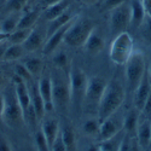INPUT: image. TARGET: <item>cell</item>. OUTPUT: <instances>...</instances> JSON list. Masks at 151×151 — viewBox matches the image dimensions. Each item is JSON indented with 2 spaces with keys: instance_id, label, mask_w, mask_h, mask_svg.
<instances>
[{
  "instance_id": "obj_45",
  "label": "cell",
  "mask_w": 151,
  "mask_h": 151,
  "mask_svg": "<svg viewBox=\"0 0 151 151\" xmlns=\"http://www.w3.org/2000/svg\"><path fill=\"white\" fill-rule=\"evenodd\" d=\"M81 1L85 4V5H93V4H96L98 0H81Z\"/></svg>"
},
{
  "instance_id": "obj_38",
  "label": "cell",
  "mask_w": 151,
  "mask_h": 151,
  "mask_svg": "<svg viewBox=\"0 0 151 151\" xmlns=\"http://www.w3.org/2000/svg\"><path fill=\"white\" fill-rule=\"evenodd\" d=\"M50 150H52V151H67V146L64 145V143H63L60 134H58V137L55 139V142H53V144H52V146Z\"/></svg>"
},
{
  "instance_id": "obj_40",
  "label": "cell",
  "mask_w": 151,
  "mask_h": 151,
  "mask_svg": "<svg viewBox=\"0 0 151 151\" xmlns=\"http://www.w3.org/2000/svg\"><path fill=\"white\" fill-rule=\"evenodd\" d=\"M142 114H144V116L146 119H151V94L147 98V102L144 106V109L142 110Z\"/></svg>"
},
{
  "instance_id": "obj_17",
  "label": "cell",
  "mask_w": 151,
  "mask_h": 151,
  "mask_svg": "<svg viewBox=\"0 0 151 151\" xmlns=\"http://www.w3.org/2000/svg\"><path fill=\"white\" fill-rule=\"evenodd\" d=\"M140 119V111L137 108H133L131 110H128L126 112V115L123 117L122 121V129L126 134L135 137V132H137V127L138 123H139Z\"/></svg>"
},
{
  "instance_id": "obj_33",
  "label": "cell",
  "mask_w": 151,
  "mask_h": 151,
  "mask_svg": "<svg viewBox=\"0 0 151 151\" xmlns=\"http://www.w3.org/2000/svg\"><path fill=\"white\" fill-rule=\"evenodd\" d=\"M53 64L58 70H63L68 64V56L64 51H58L53 56Z\"/></svg>"
},
{
  "instance_id": "obj_15",
  "label": "cell",
  "mask_w": 151,
  "mask_h": 151,
  "mask_svg": "<svg viewBox=\"0 0 151 151\" xmlns=\"http://www.w3.org/2000/svg\"><path fill=\"white\" fill-rule=\"evenodd\" d=\"M103 47H104V37L102 35V32L99 30V28L94 27L91 34L88 35V37H87L83 48L90 55H97L102 51Z\"/></svg>"
},
{
  "instance_id": "obj_1",
  "label": "cell",
  "mask_w": 151,
  "mask_h": 151,
  "mask_svg": "<svg viewBox=\"0 0 151 151\" xmlns=\"http://www.w3.org/2000/svg\"><path fill=\"white\" fill-rule=\"evenodd\" d=\"M124 98H126V93L121 83L116 81L108 82L98 105V110H97L98 120L102 122L103 120L114 115L123 104Z\"/></svg>"
},
{
  "instance_id": "obj_48",
  "label": "cell",
  "mask_w": 151,
  "mask_h": 151,
  "mask_svg": "<svg viewBox=\"0 0 151 151\" xmlns=\"http://www.w3.org/2000/svg\"><path fill=\"white\" fill-rule=\"evenodd\" d=\"M30 1H33V0H30Z\"/></svg>"
},
{
  "instance_id": "obj_8",
  "label": "cell",
  "mask_w": 151,
  "mask_h": 151,
  "mask_svg": "<svg viewBox=\"0 0 151 151\" xmlns=\"http://www.w3.org/2000/svg\"><path fill=\"white\" fill-rule=\"evenodd\" d=\"M131 27V7L129 4L123 3L122 5L111 10L110 14V33L116 36L123 32H127Z\"/></svg>"
},
{
  "instance_id": "obj_37",
  "label": "cell",
  "mask_w": 151,
  "mask_h": 151,
  "mask_svg": "<svg viewBox=\"0 0 151 151\" xmlns=\"http://www.w3.org/2000/svg\"><path fill=\"white\" fill-rule=\"evenodd\" d=\"M123 3H126V0H104L103 9L111 11L112 9H115V7L120 6V5H122Z\"/></svg>"
},
{
  "instance_id": "obj_41",
  "label": "cell",
  "mask_w": 151,
  "mask_h": 151,
  "mask_svg": "<svg viewBox=\"0 0 151 151\" xmlns=\"http://www.w3.org/2000/svg\"><path fill=\"white\" fill-rule=\"evenodd\" d=\"M4 106H5V98H4V94L3 93H0V122H3Z\"/></svg>"
},
{
  "instance_id": "obj_4",
  "label": "cell",
  "mask_w": 151,
  "mask_h": 151,
  "mask_svg": "<svg viewBox=\"0 0 151 151\" xmlns=\"http://www.w3.org/2000/svg\"><path fill=\"white\" fill-rule=\"evenodd\" d=\"M134 51L133 39L128 32L114 36L110 45V59L116 65H124Z\"/></svg>"
},
{
  "instance_id": "obj_22",
  "label": "cell",
  "mask_w": 151,
  "mask_h": 151,
  "mask_svg": "<svg viewBox=\"0 0 151 151\" xmlns=\"http://www.w3.org/2000/svg\"><path fill=\"white\" fill-rule=\"evenodd\" d=\"M71 21H73V16H71L70 12H68V11H65L64 14H62L60 16L56 17L55 19L48 21L50 23H48V27H47V30H46L47 35L50 36L51 34H53L56 30H58L59 28L67 26V24L70 23Z\"/></svg>"
},
{
  "instance_id": "obj_21",
  "label": "cell",
  "mask_w": 151,
  "mask_h": 151,
  "mask_svg": "<svg viewBox=\"0 0 151 151\" xmlns=\"http://www.w3.org/2000/svg\"><path fill=\"white\" fill-rule=\"evenodd\" d=\"M44 42V37L42 34L40 33V30H36V29H32L29 36L27 37V40L24 41L22 45L26 50V52H34L39 48Z\"/></svg>"
},
{
  "instance_id": "obj_24",
  "label": "cell",
  "mask_w": 151,
  "mask_h": 151,
  "mask_svg": "<svg viewBox=\"0 0 151 151\" xmlns=\"http://www.w3.org/2000/svg\"><path fill=\"white\" fill-rule=\"evenodd\" d=\"M24 53H26V50L22 44H11L10 46H7L3 59L6 62L18 60L24 56Z\"/></svg>"
},
{
  "instance_id": "obj_20",
  "label": "cell",
  "mask_w": 151,
  "mask_h": 151,
  "mask_svg": "<svg viewBox=\"0 0 151 151\" xmlns=\"http://www.w3.org/2000/svg\"><path fill=\"white\" fill-rule=\"evenodd\" d=\"M29 87V92H30V98H32V104L34 108V111L36 114L37 121H42L45 114H46V109H45V104H44V100L39 93V90H37V85L36 86H32L30 82L28 83Z\"/></svg>"
},
{
  "instance_id": "obj_35",
  "label": "cell",
  "mask_w": 151,
  "mask_h": 151,
  "mask_svg": "<svg viewBox=\"0 0 151 151\" xmlns=\"http://www.w3.org/2000/svg\"><path fill=\"white\" fill-rule=\"evenodd\" d=\"M114 139H115V137L111 138V139H108V140H100V142H98L97 150H99V151H114V150H119V145L120 144L119 143L115 144Z\"/></svg>"
},
{
  "instance_id": "obj_9",
  "label": "cell",
  "mask_w": 151,
  "mask_h": 151,
  "mask_svg": "<svg viewBox=\"0 0 151 151\" xmlns=\"http://www.w3.org/2000/svg\"><path fill=\"white\" fill-rule=\"evenodd\" d=\"M4 98H5V106L3 112V122L9 127H17L21 123H24L23 114L18 104V100L16 98L15 90L11 94H9V97L4 94Z\"/></svg>"
},
{
  "instance_id": "obj_25",
  "label": "cell",
  "mask_w": 151,
  "mask_h": 151,
  "mask_svg": "<svg viewBox=\"0 0 151 151\" xmlns=\"http://www.w3.org/2000/svg\"><path fill=\"white\" fill-rule=\"evenodd\" d=\"M23 64L28 69V71L30 73L33 78L39 76L42 71V68H44V63H42L41 58H39V57H28L24 59Z\"/></svg>"
},
{
  "instance_id": "obj_10",
  "label": "cell",
  "mask_w": 151,
  "mask_h": 151,
  "mask_svg": "<svg viewBox=\"0 0 151 151\" xmlns=\"http://www.w3.org/2000/svg\"><path fill=\"white\" fill-rule=\"evenodd\" d=\"M52 80V97L53 104L57 108H65L70 103V88H69V76L63 78L58 76L53 78Z\"/></svg>"
},
{
  "instance_id": "obj_14",
  "label": "cell",
  "mask_w": 151,
  "mask_h": 151,
  "mask_svg": "<svg viewBox=\"0 0 151 151\" xmlns=\"http://www.w3.org/2000/svg\"><path fill=\"white\" fill-rule=\"evenodd\" d=\"M135 139L140 149H147L151 146V120L145 119L139 121L135 132Z\"/></svg>"
},
{
  "instance_id": "obj_28",
  "label": "cell",
  "mask_w": 151,
  "mask_h": 151,
  "mask_svg": "<svg viewBox=\"0 0 151 151\" xmlns=\"http://www.w3.org/2000/svg\"><path fill=\"white\" fill-rule=\"evenodd\" d=\"M33 28H17L15 32H12L9 35V41L11 44H23L29 36Z\"/></svg>"
},
{
  "instance_id": "obj_23",
  "label": "cell",
  "mask_w": 151,
  "mask_h": 151,
  "mask_svg": "<svg viewBox=\"0 0 151 151\" xmlns=\"http://www.w3.org/2000/svg\"><path fill=\"white\" fill-rule=\"evenodd\" d=\"M68 10V1L65 0H62L59 3H56L51 6H47L46 10H45V18L47 21H52L55 19L56 17L60 16L62 14H64V12Z\"/></svg>"
},
{
  "instance_id": "obj_16",
  "label": "cell",
  "mask_w": 151,
  "mask_h": 151,
  "mask_svg": "<svg viewBox=\"0 0 151 151\" xmlns=\"http://www.w3.org/2000/svg\"><path fill=\"white\" fill-rule=\"evenodd\" d=\"M131 7V27L138 29L146 16V9L143 3V0H131L129 1Z\"/></svg>"
},
{
  "instance_id": "obj_12",
  "label": "cell",
  "mask_w": 151,
  "mask_h": 151,
  "mask_svg": "<svg viewBox=\"0 0 151 151\" xmlns=\"http://www.w3.org/2000/svg\"><path fill=\"white\" fill-rule=\"evenodd\" d=\"M37 90H39V93L44 100L46 112L52 111L55 108V104H53V97H52V80L50 75L40 76L39 81H37Z\"/></svg>"
},
{
  "instance_id": "obj_29",
  "label": "cell",
  "mask_w": 151,
  "mask_h": 151,
  "mask_svg": "<svg viewBox=\"0 0 151 151\" xmlns=\"http://www.w3.org/2000/svg\"><path fill=\"white\" fill-rule=\"evenodd\" d=\"M60 138L64 145L67 146V150H75L76 149V139H75V134L70 128H60Z\"/></svg>"
},
{
  "instance_id": "obj_39",
  "label": "cell",
  "mask_w": 151,
  "mask_h": 151,
  "mask_svg": "<svg viewBox=\"0 0 151 151\" xmlns=\"http://www.w3.org/2000/svg\"><path fill=\"white\" fill-rule=\"evenodd\" d=\"M10 150H12V146L9 139L4 134L0 133V151H10Z\"/></svg>"
},
{
  "instance_id": "obj_11",
  "label": "cell",
  "mask_w": 151,
  "mask_h": 151,
  "mask_svg": "<svg viewBox=\"0 0 151 151\" xmlns=\"http://www.w3.org/2000/svg\"><path fill=\"white\" fill-rule=\"evenodd\" d=\"M150 94H151V78H150V75L146 70V73L142 78L140 82L138 83V86L134 90V96H133L134 108H137L142 112V110L144 109Z\"/></svg>"
},
{
  "instance_id": "obj_32",
  "label": "cell",
  "mask_w": 151,
  "mask_h": 151,
  "mask_svg": "<svg viewBox=\"0 0 151 151\" xmlns=\"http://www.w3.org/2000/svg\"><path fill=\"white\" fill-rule=\"evenodd\" d=\"M139 29L142 32V36L145 39V41L151 44V15L149 12H146V16L142 23V26L139 27Z\"/></svg>"
},
{
  "instance_id": "obj_47",
  "label": "cell",
  "mask_w": 151,
  "mask_h": 151,
  "mask_svg": "<svg viewBox=\"0 0 151 151\" xmlns=\"http://www.w3.org/2000/svg\"><path fill=\"white\" fill-rule=\"evenodd\" d=\"M147 73L150 75V78H151V63H150V65H149V69H147Z\"/></svg>"
},
{
  "instance_id": "obj_46",
  "label": "cell",
  "mask_w": 151,
  "mask_h": 151,
  "mask_svg": "<svg viewBox=\"0 0 151 151\" xmlns=\"http://www.w3.org/2000/svg\"><path fill=\"white\" fill-rule=\"evenodd\" d=\"M3 86H4V76H3V74L0 73V91L3 90Z\"/></svg>"
},
{
  "instance_id": "obj_31",
  "label": "cell",
  "mask_w": 151,
  "mask_h": 151,
  "mask_svg": "<svg viewBox=\"0 0 151 151\" xmlns=\"http://www.w3.org/2000/svg\"><path fill=\"white\" fill-rule=\"evenodd\" d=\"M34 147L36 150H40V151L50 150L48 143L46 140V137L44 135L41 129L40 131H35V133H34Z\"/></svg>"
},
{
  "instance_id": "obj_18",
  "label": "cell",
  "mask_w": 151,
  "mask_h": 151,
  "mask_svg": "<svg viewBox=\"0 0 151 151\" xmlns=\"http://www.w3.org/2000/svg\"><path fill=\"white\" fill-rule=\"evenodd\" d=\"M70 23H71V22H70ZM70 23H68L67 26H64V27L59 28L58 30H56L53 34H51V35L48 36V39L46 40V42L44 44V47H42L44 55H51L52 52L56 51L57 47L59 46V44H60L63 40H64L65 32H67V29H68V27H69Z\"/></svg>"
},
{
  "instance_id": "obj_3",
  "label": "cell",
  "mask_w": 151,
  "mask_h": 151,
  "mask_svg": "<svg viewBox=\"0 0 151 151\" xmlns=\"http://www.w3.org/2000/svg\"><path fill=\"white\" fill-rule=\"evenodd\" d=\"M94 27V22L90 18L73 19L65 32L63 41L70 47H83L87 37Z\"/></svg>"
},
{
  "instance_id": "obj_42",
  "label": "cell",
  "mask_w": 151,
  "mask_h": 151,
  "mask_svg": "<svg viewBox=\"0 0 151 151\" xmlns=\"http://www.w3.org/2000/svg\"><path fill=\"white\" fill-rule=\"evenodd\" d=\"M59 1H62V0H40V3L44 5V6H51V5H53V4H56V3H59Z\"/></svg>"
},
{
  "instance_id": "obj_7",
  "label": "cell",
  "mask_w": 151,
  "mask_h": 151,
  "mask_svg": "<svg viewBox=\"0 0 151 151\" xmlns=\"http://www.w3.org/2000/svg\"><path fill=\"white\" fill-rule=\"evenodd\" d=\"M106 83L108 82L100 76L88 78L86 91H85V97H83V105L88 111L94 112V114L97 112L99 102L102 99Z\"/></svg>"
},
{
  "instance_id": "obj_19",
  "label": "cell",
  "mask_w": 151,
  "mask_h": 151,
  "mask_svg": "<svg viewBox=\"0 0 151 151\" xmlns=\"http://www.w3.org/2000/svg\"><path fill=\"white\" fill-rule=\"evenodd\" d=\"M44 133V135L46 137V140L48 143V147L51 149L55 139L58 137L59 131H60V126L58 123V121L53 120V119H48L41 122V128H40Z\"/></svg>"
},
{
  "instance_id": "obj_34",
  "label": "cell",
  "mask_w": 151,
  "mask_h": 151,
  "mask_svg": "<svg viewBox=\"0 0 151 151\" xmlns=\"http://www.w3.org/2000/svg\"><path fill=\"white\" fill-rule=\"evenodd\" d=\"M15 74L17 75L18 78H21L22 80L26 81L27 83L32 82L33 79H34L32 75H30V73L28 71V69L24 67L23 63H19V64H16V65H15Z\"/></svg>"
},
{
  "instance_id": "obj_43",
  "label": "cell",
  "mask_w": 151,
  "mask_h": 151,
  "mask_svg": "<svg viewBox=\"0 0 151 151\" xmlns=\"http://www.w3.org/2000/svg\"><path fill=\"white\" fill-rule=\"evenodd\" d=\"M4 42L5 41H3V42H0V59H3L4 58V55H5V51H6V46L4 45Z\"/></svg>"
},
{
  "instance_id": "obj_2",
  "label": "cell",
  "mask_w": 151,
  "mask_h": 151,
  "mask_svg": "<svg viewBox=\"0 0 151 151\" xmlns=\"http://www.w3.org/2000/svg\"><path fill=\"white\" fill-rule=\"evenodd\" d=\"M14 90L16 98L18 100V104L21 106L22 114H23V121L28 127H35L37 122V117L34 111L33 104H32V98H30V92L28 83L18 78L17 75L14 78Z\"/></svg>"
},
{
  "instance_id": "obj_36",
  "label": "cell",
  "mask_w": 151,
  "mask_h": 151,
  "mask_svg": "<svg viewBox=\"0 0 151 151\" xmlns=\"http://www.w3.org/2000/svg\"><path fill=\"white\" fill-rule=\"evenodd\" d=\"M30 0H6V9L10 11H18L26 6Z\"/></svg>"
},
{
  "instance_id": "obj_44",
  "label": "cell",
  "mask_w": 151,
  "mask_h": 151,
  "mask_svg": "<svg viewBox=\"0 0 151 151\" xmlns=\"http://www.w3.org/2000/svg\"><path fill=\"white\" fill-rule=\"evenodd\" d=\"M7 39H9V34H6V33H4V32L0 30V42L6 41Z\"/></svg>"
},
{
  "instance_id": "obj_27",
  "label": "cell",
  "mask_w": 151,
  "mask_h": 151,
  "mask_svg": "<svg viewBox=\"0 0 151 151\" xmlns=\"http://www.w3.org/2000/svg\"><path fill=\"white\" fill-rule=\"evenodd\" d=\"M99 126H100V121L98 120L97 116H93V117H90V119L83 121L82 131L86 135H88V137H98Z\"/></svg>"
},
{
  "instance_id": "obj_30",
  "label": "cell",
  "mask_w": 151,
  "mask_h": 151,
  "mask_svg": "<svg viewBox=\"0 0 151 151\" xmlns=\"http://www.w3.org/2000/svg\"><path fill=\"white\" fill-rule=\"evenodd\" d=\"M17 26H18V18H16L15 16H9L0 24V30L10 35L12 32L17 29Z\"/></svg>"
},
{
  "instance_id": "obj_6",
  "label": "cell",
  "mask_w": 151,
  "mask_h": 151,
  "mask_svg": "<svg viewBox=\"0 0 151 151\" xmlns=\"http://www.w3.org/2000/svg\"><path fill=\"white\" fill-rule=\"evenodd\" d=\"M68 76H69V88H70V103L82 105L88 76L80 67L76 65H73L70 68Z\"/></svg>"
},
{
  "instance_id": "obj_13",
  "label": "cell",
  "mask_w": 151,
  "mask_h": 151,
  "mask_svg": "<svg viewBox=\"0 0 151 151\" xmlns=\"http://www.w3.org/2000/svg\"><path fill=\"white\" fill-rule=\"evenodd\" d=\"M122 129V123H119L116 120L112 119V115L100 122L99 133H98V142L108 140L116 137Z\"/></svg>"
},
{
  "instance_id": "obj_5",
  "label": "cell",
  "mask_w": 151,
  "mask_h": 151,
  "mask_svg": "<svg viewBox=\"0 0 151 151\" xmlns=\"http://www.w3.org/2000/svg\"><path fill=\"white\" fill-rule=\"evenodd\" d=\"M126 70V80H127L128 88L131 91H134L138 83L140 82L142 78L146 73V63L145 57L142 53V51H133L132 56L124 64Z\"/></svg>"
},
{
  "instance_id": "obj_26",
  "label": "cell",
  "mask_w": 151,
  "mask_h": 151,
  "mask_svg": "<svg viewBox=\"0 0 151 151\" xmlns=\"http://www.w3.org/2000/svg\"><path fill=\"white\" fill-rule=\"evenodd\" d=\"M37 19H39V11L29 10L18 19L17 28H34Z\"/></svg>"
}]
</instances>
